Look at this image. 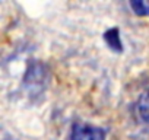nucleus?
I'll use <instances>...</instances> for the list:
<instances>
[{"label":"nucleus","instance_id":"obj_1","mask_svg":"<svg viewBox=\"0 0 149 140\" xmlns=\"http://www.w3.org/2000/svg\"><path fill=\"white\" fill-rule=\"evenodd\" d=\"M69 140H105V131L95 125L76 123L72 127Z\"/></svg>","mask_w":149,"mask_h":140},{"label":"nucleus","instance_id":"obj_2","mask_svg":"<svg viewBox=\"0 0 149 140\" xmlns=\"http://www.w3.org/2000/svg\"><path fill=\"white\" fill-rule=\"evenodd\" d=\"M137 112H139V117L146 124H149V89H146L140 95L137 101Z\"/></svg>","mask_w":149,"mask_h":140},{"label":"nucleus","instance_id":"obj_3","mask_svg":"<svg viewBox=\"0 0 149 140\" xmlns=\"http://www.w3.org/2000/svg\"><path fill=\"white\" fill-rule=\"evenodd\" d=\"M104 40L107 41V44L110 45L111 50L114 51H121V42H120V37H118V29L117 28H113L110 31H107L104 34Z\"/></svg>","mask_w":149,"mask_h":140},{"label":"nucleus","instance_id":"obj_4","mask_svg":"<svg viewBox=\"0 0 149 140\" xmlns=\"http://www.w3.org/2000/svg\"><path fill=\"white\" fill-rule=\"evenodd\" d=\"M130 6L136 15L149 16V2H146V0H134V2H130Z\"/></svg>","mask_w":149,"mask_h":140}]
</instances>
